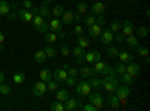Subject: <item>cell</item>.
<instances>
[{
	"instance_id": "ab89813d",
	"label": "cell",
	"mask_w": 150,
	"mask_h": 111,
	"mask_svg": "<svg viewBox=\"0 0 150 111\" xmlns=\"http://www.w3.org/2000/svg\"><path fill=\"white\" fill-rule=\"evenodd\" d=\"M51 110L53 111H65V104L60 102V101H56L51 104Z\"/></svg>"
},
{
	"instance_id": "f546056e",
	"label": "cell",
	"mask_w": 150,
	"mask_h": 111,
	"mask_svg": "<svg viewBox=\"0 0 150 111\" xmlns=\"http://www.w3.org/2000/svg\"><path fill=\"white\" fill-rule=\"evenodd\" d=\"M12 80H14L15 84H23L24 80H26V75H24L23 72H15L14 75H12Z\"/></svg>"
},
{
	"instance_id": "db71d44e",
	"label": "cell",
	"mask_w": 150,
	"mask_h": 111,
	"mask_svg": "<svg viewBox=\"0 0 150 111\" xmlns=\"http://www.w3.org/2000/svg\"><path fill=\"white\" fill-rule=\"evenodd\" d=\"M8 15H9V17H8L9 21H17V20H18V14H15V12H12V11H9Z\"/></svg>"
},
{
	"instance_id": "680465c9",
	"label": "cell",
	"mask_w": 150,
	"mask_h": 111,
	"mask_svg": "<svg viewBox=\"0 0 150 111\" xmlns=\"http://www.w3.org/2000/svg\"><path fill=\"white\" fill-rule=\"evenodd\" d=\"M3 42H5V33L0 30V44H3Z\"/></svg>"
},
{
	"instance_id": "277c9868",
	"label": "cell",
	"mask_w": 150,
	"mask_h": 111,
	"mask_svg": "<svg viewBox=\"0 0 150 111\" xmlns=\"http://www.w3.org/2000/svg\"><path fill=\"white\" fill-rule=\"evenodd\" d=\"M75 92H77L78 96H87L92 92V86L89 84L87 80H81L80 83L75 84Z\"/></svg>"
},
{
	"instance_id": "c3c4849f",
	"label": "cell",
	"mask_w": 150,
	"mask_h": 111,
	"mask_svg": "<svg viewBox=\"0 0 150 111\" xmlns=\"http://www.w3.org/2000/svg\"><path fill=\"white\" fill-rule=\"evenodd\" d=\"M105 23H107V18L104 17V14H102V15H98V17H96V24H98V26L104 27V26H105Z\"/></svg>"
},
{
	"instance_id": "6da1fadb",
	"label": "cell",
	"mask_w": 150,
	"mask_h": 111,
	"mask_svg": "<svg viewBox=\"0 0 150 111\" xmlns=\"http://www.w3.org/2000/svg\"><path fill=\"white\" fill-rule=\"evenodd\" d=\"M101 81H102V87L105 89L107 93H114L116 87L119 86V81H117L116 75H110V74H108L104 80H101Z\"/></svg>"
},
{
	"instance_id": "681fc988",
	"label": "cell",
	"mask_w": 150,
	"mask_h": 111,
	"mask_svg": "<svg viewBox=\"0 0 150 111\" xmlns=\"http://www.w3.org/2000/svg\"><path fill=\"white\" fill-rule=\"evenodd\" d=\"M66 72H68V77H77L78 75V69L77 68H72V66H69Z\"/></svg>"
},
{
	"instance_id": "f1b7e54d",
	"label": "cell",
	"mask_w": 150,
	"mask_h": 111,
	"mask_svg": "<svg viewBox=\"0 0 150 111\" xmlns=\"http://www.w3.org/2000/svg\"><path fill=\"white\" fill-rule=\"evenodd\" d=\"M125 38H126V44L129 45V47H137V45H140L138 44V39L140 38H137V36H134V35H129V36H125Z\"/></svg>"
},
{
	"instance_id": "484cf974",
	"label": "cell",
	"mask_w": 150,
	"mask_h": 111,
	"mask_svg": "<svg viewBox=\"0 0 150 111\" xmlns=\"http://www.w3.org/2000/svg\"><path fill=\"white\" fill-rule=\"evenodd\" d=\"M65 12V9H63V6L62 5H56L53 9H51V17H56V18H60L62 17V14Z\"/></svg>"
},
{
	"instance_id": "7c38bea8",
	"label": "cell",
	"mask_w": 150,
	"mask_h": 111,
	"mask_svg": "<svg viewBox=\"0 0 150 111\" xmlns=\"http://www.w3.org/2000/svg\"><path fill=\"white\" fill-rule=\"evenodd\" d=\"M53 78L59 83H65V80L68 78V72L63 69V68H59L53 72Z\"/></svg>"
},
{
	"instance_id": "e7e4bbea",
	"label": "cell",
	"mask_w": 150,
	"mask_h": 111,
	"mask_svg": "<svg viewBox=\"0 0 150 111\" xmlns=\"http://www.w3.org/2000/svg\"><path fill=\"white\" fill-rule=\"evenodd\" d=\"M47 3H53V2H56V0H45Z\"/></svg>"
},
{
	"instance_id": "7402d4cb",
	"label": "cell",
	"mask_w": 150,
	"mask_h": 111,
	"mask_svg": "<svg viewBox=\"0 0 150 111\" xmlns=\"http://www.w3.org/2000/svg\"><path fill=\"white\" fill-rule=\"evenodd\" d=\"M59 41V36H57V33H53V32H47L45 33V42L47 44H56Z\"/></svg>"
},
{
	"instance_id": "9f6ffc18",
	"label": "cell",
	"mask_w": 150,
	"mask_h": 111,
	"mask_svg": "<svg viewBox=\"0 0 150 111\" xmlns=\"http://www.w3.org/2000/svg\"><path fill=\"white\" fill-rule=\"evenodd\" d=\"M21 5H23L24 9H32V6H33V3L30 2V0H23V3H21Z\"/></svg>"
},
{
	"instance_id": "6f0895ef",
	"label": "cell",
	"mask_w": 150,
	"mask_h": 111,
	"mask_svg": "<svg viewBox=\"0 0 150 111\" xmlns=\"http://www.w3.org/2000/svg\"><path fill=\"white\" fill-rule=\"evenodd\" d=\"M86 56V54H84ZM84 56H80V57H75V62H77V65H84L86 63V57Z\"/></svg>"
},
{
	"instance_id": "7dc6e473",
	"label": "cell",
	"mask_w": 150,
	"mask_h": 111,
	"mask_svg": "<svg viewBox=\"0 0 150 111\" xmlns=\"http://www.w3.org/2000/svg\"><path fill=\"white\" fill-rule=\"evenodd\" d=\"M62 56H63V57H68L69 54H71V51H69V47L66 45V44H63V45H62L60 47V51H59Z\"/></svg>"
},
{
	"instance_id": "f907efd6",
	"label": "cell",
	"mask_w": 150,
	"mask_h": 111,
	"mask_svg": "<svg viewBox=\"0 0 150 111\" xmlns=\"http://www.w3.org/2000/svg\"><path fill=\"white\" fill-rule=\"evenodd\" d=\"M81 110H83V111H98V110H96V107H95V105H92L90 102L87 104V105H81Z\"/></svg>"
},
{
	"instance_id": "816d5d0a",
	"label": "cell",
	"mask_w": 150,
	"mask_h": 111,
	"mask_svg": "<svg viewBox=\"0 0 150 111\" xmlns=\"http://www.w3.org/2000/svg\"><path fill=\"white\" fill-rule=\"evenodd\" d=\"M74 33L77 35V36H81V35L84 33V29L81 27V24H77V26L74 27Z\"/></svg>"
},
{
	"instance_id": "8992f818",
	"label": "cell",
	"mask_w": 150,
	"mask_h": 111,
	"mask_svg": "<svg viewBox=\"0 0 150 111\" xmlns=\"http://www.w3.org/2000/svg\"><path fill=\"white\" fill-rule=\"evenodd\" d=\"M93 65H95L93 71L96 72V75H107V74H108V69H110V66L105 63V62L98 60L96 63H93Z\"/></svg>"
},
{
	"instance_id": "603a6c76",
	"label": "cell",
	"mask_w": 150,
	"mask_h": 111,
	"mask_svg": "<svg viewBox=\"0 0 150 111\" xmlns=\"http://www.w3.org/2000/svg\"><path fill=\"white\" fill-rule=\"evenodd\" d=\"M39 15H42L45 20L51 17V9H50V6L47 5V2H45V5H42V6L39 8Z\"/></svg>"
},
{
	"instance_id": "f5cc1de1",
	"label": "cell",
	"mask_w": 150,
	"mask_h": 111,
	"mask_svg": "<svg viewBox=\"0 0 150 111\" xmlns=\"http://www.w3.org/2000/svg\"><path fill=\"white\" fill-rule=\"evenodd\" d=\"M114 41H117L119 44H120V42H123V41H125V35H123L122 32H117V35L114 36Z\"/></svg>"
},
{
	"instance_id": "e575fe53",
	"label": "cell",
	"mask_w": 150,
	"mask_h": 111,
	"mask_svg": "<svg viewBox=\"0 0 150 111\" xmlns=\"http://www.w3.org/2000/svg\"><path fill=\"white\" fill-rule=\"evenodd\" d=\"M83 21H84V24H86L87 27H90V26H93V24H96V17H95L93 14H90V15L84 17Z\"/></svg>"
},
{
	"instance_id": "4316f807",
	"label": "cell",
	"mask_w": 150,
	"mask_h": 111,
	"mask_svg": "<svg viewBox=\"0 0 150 111\" xmlns=\"http://www.w3.org/2000/svg\"><path fill=\"white\" fill-rule=\"evenodd\" d=\"M137 38H146V36L149 35V27L147 26H140L137 27Z\"/></svg>"
},
{
	"instance_id": "91938a15",
	"label": "cell",
	"mask_w": 150,
	"mask_h": 111,
	"mask_svg": "<svg viewBox=\"0 0 150 111\" xmlns=\"http://www.w3.org/2000/svg\"><path fill=\"white\" fill-rule=\"evenodd\" d=\"M9 5H11V9H15V8L18 6V3H17V2H12V3H9Z\"/></svg>"
},
{
	"instance_id": "ee69618b",
	"label": "cell",
	"mask_w": 150,
	"mask_h": 111,
	"mask_svg": "<svg viewBox=\"0 0 150 111\" xmlns=\"http://www.w3.org/2000/svg\"><path fill=\"white\" fill-rule=\"evenodd\" d=\"M36 30L39 32V33H44V35H45L47 32H50V26H48V23H47V20H45V21H44V23H42L41 26H39V27L36 29Z\"/></svg>"
},
{
	"instance_id": "be15d7a7",
	"label": "cell",
	"mask_w": 150,
	"mask_h": 111,
	"mask_svg": "<svg viewBox=\"0 0 150 111\" xmlns=\"http://www.w3.org/2000/svg\"><path fill=\"white\" fill-rule=\"evenodd\" d=\"M5 50V47H3V44H0V51H3Z\"/></svg>"
},
{
	"instance_id": "cb8c5ba5",
	"label": "cell",
	"mask_w": 150,
	"mask_h": 111,
	"mask_svg": "<svg viewBox=\"0 0 150 111\" xmlns=\"http://www.w3.org/2000/svg\"><path fill=\"white\" fill-rule=\"evenodd\" d=\"M11 11V5L6 0H0V15H8Z\"/></svg>"
},
{
	"instance_id": "ffe728a7",
	"label": "cell",
	"mask_w": 150,
	"mask_h": 111,
	"mask_svg": "<svg viewBox=\"0 0 150 111\" xmlns=\"http://www.w3.org/2000/svg\"><path fill=\"white\" fill-rule=\"evenodd\" d=\"M119 60L123 62V63H129V62L134 60V54H131L128 51H120L119 53Z\"/></svg>"
},
{
	"instance_id": "83f0119b",
	"label": "cell",
	"mask_w": 150,
	"mask_h": 111,
	"mask_svg": "<svg viewBox=\"0 0 150 111\" xmlns=\"http://www.w3.org/2000/svg\"><path fill=\"white\" fill-rule=\"evenodd\" d=\"M45 21V18L42 17V15H39V12H38V14H35L33 15V20H32V23H33V26H35V29H38L41 26V24Z\"/></svg>"
},
{
	"instance_id": "5bb4252c",
	"label": "cell",
	"mask_w": 150,
	"mask_h": 111,
	"mask_svg": "<svg viewBox=\"0 0 150 111\" xmlns=\"http://www.w3.org/2000/svg\"><path fill=\"white\" fill-rule=\"evenodd\" d=\"M63 104H65V111H75V110H78V101L75 99V98H68Z\"/></svg>"
},
{
	"instance_id": "d6a6232c",
	"label": "cell",
	"mask_w": 150,
	"mask_h": 111,
	"mask_svg": "<svg viewBox=\"0 0 150 111\" xmlns=\"http://www.w3.org/2000/svg\"><path fill=\"white\" fill-rule=\"evenodd\" d=\"M44 51H45V56H47V57H50V59H53V57H56V56H57V50H56V48H53L51 45L45 47V48H44Z\"/></svg>"
},
{
	"instance_id": "2e32d148",
	"label": "cell",
	"mask_w": 150,
	"mask_h": 111,
	"mask_svg": "<svg viewBox=\"0 0 150 111\" xmlns=\"http://www.w3.org/2000/svg\"><path fill=\"white\" fill-rule=\"evenodd\" d=\"M101 32H102V27L98 26V24H93V26H90L89 29H87L89 38H98V36L101 35Z\"/></svg>"
},
{
	"instance_id": "4fadbf2b",
	"label": "cell",
	"mask_w": 150,
	"mask_h": 111,
	"mask_svg": "<svg viewBox=\"0 0 150 111\" xmlns=\"http://www.w3.org/2000/svg\"><path fill=\"white\" fill-rule=\"evenodd\" d=\"M120 32H122L125 36L132 35V33H134V24H132V21H131V20H125V21H123V24H122Z\"/></svg>"
},
{
	"instance_id": "d4e9b609",
	"label": "cell",
	"mask_w": 150,
	"mask_h": 111,
	"mask_svg": "<svg viewBox=\"0 0 150 111\" xmlns=\"http://www.w3.org/2000/svg\"><path fill=\"white\" fill-rule=\"evenodd\" d=\"M87 81H89V84L92 86V89H99L102 86V81H101V78H99L98 75L96 77H90Z\"/></svg>"
},
{
	"instance_id": "d590c367",
	"label": "cell",
	"mask_w": 150,
	"mask_h": 111,
	"mask_svg": "<svg viewBox=\"0 0 150 111\" xmlns=\"http://www.w3.org/2000/svg\"><path fill=\"white\" fill-rule=\"evenodd\" d=\"M120 29H122V23H120V21H117V20L111 21V24H110V30H111L112 33L120 32Z\"/></svg>"
},
{
	"instance_id": "7bdbcfd3",
	"label": "cell",
	"mask_w": 150,
	"mask_h": 111,
	"mask_svg": "<svg viewBox=\"0 0 150 111\" xmlns=\"http://www.w3.org/2000/svg\"><path fill=\"white\" fill-rule=\"evenodd\" d=\"M11 93V87L8 84H5V83H0V95H9Z\"/></svg>"
},
{
	"instance_id": "6125c7cd",
	"label": "cell",
	"mask_w": 150,
	"mask_h": 111,
	"mask_svg": "<svg viewBox=\"0 0 150 111\" xmlns=\"http://www.w3.org/2000/svg\"><path fill=\"white\" fill-rule=\"evenodd\" d=\"M68 68H69V63H65V65H63V69L68 71Z\"/></svg>"
},
{
	"instance_id": "1f68e13d",
	"label": "cell",
	"mask_w": 150,
	"mask_h": 111,
	"mask_svg": "<svg viewBox=\"0 0 150 111\" xmlns=\"http://www.w3.org/2000/svg\"><path fill=\"white\" fill-rule=\"evenodd\" d=\"M78 74H81V77H92V68L84 65L78 69Z\"/></svg>"
},
{
	"instance_id": "7a4b0ae2",
	"label": "cell",
	"mask_w": 150,
	"mask_h": 111,
	"mask_svg": "<svg viewBox=\"0 0 150 111\" xmlns=\"http://www.w3.org/2000/svg\"><path fill=\"white\" fill-rule=\"evenodd\" d=\"M114 95L119 98V102L120 104H126L128 102V96L131 95V89H129V84H125V86H117Z\"/></svg>"
},
{
	"instance_id": "52a82bcc",
	"label": "cell",
	"mask_w": 150,
	"mask_h": 111,
	"mask_svg": "<svg viewBox=\"0 0 150 111\" xmlns=\"http://www.w3.org/2000/svg\"><path fill=\"white\" fill-rule=\"evenodd\" d=\"M86 63L89 65H93L96 63L98 60H101V53H99L98 50H93V51H86Z\"/></svg>"
},
{
	"instance_id": "b9f144b4",
	"label": "cell",
	"mask_w": 150,
	"mask_h": 111,
	"mask_svg": "<svg viewBox=\"0 0 150 111\" xmlns=\"http://www.w3.org/2000/svg\"><path fill=\"white\" fill-rule=\"evenodd\" d=\"M122 81L125 83V84H131V83H134V77L132 75H129L128 72H125V74H122Z\"/></svg>"
},
{
	"instance_id": "f6af8a7d",
	"label": "cell",
	"mask_w": 150,
	"mask_h": 111,
	"mask_svg": "<svg viewBox=\"0 0 150 111\" xmlns=\"http://www.w3.org/2000/svg\"><path fill=\"white\" fill-rule=\"evenodd\" d=\"M87 9H89V6H87L86 2H80V3L77 5V11L80 12V14H86Z\"/></svg>"
},
{
	"instance_id": "d6986e66",
	"label": "cell",
	"mask_w": 150,
	"mask_h": 111,
	"mask_svg": "<svg viewBox=\"0 0 150 111\" xmlns=\"http://www.w3.org/2000/svg\"><path fill=\"white\" fill-rule=\"evenodd\" d=\"M60 20H62V23H63V24H71V23L74 21V12H71V11H65L63 14H62Z\"/></svg>"
},
{
	"instance_id": "74e56055",
	"label": "cell",
	"mask_w": 150,
	"mask_h": 111,
	"mask_svg": "<svg viewBox=\"0 0 150 111\" xmlns=\"http://www.w3.org/2000/svg\"><path fill=\"white\" fill-rule=\"evenodd\" d=\"M77 44H78V47H81V48H87V47H89V44H90V41L87 39V38H84V36L81 35V36H78Z\"/></svg>"
},
{
	"instance_id": "60d3db41",
	"label": "cell",
	"mask_w": 150,
	"mask_h": 111,
	"mask_svg": "<svg viewBox=\"0 0 150 111\" xmlns=\"http://www.w3.org/2000/svg\"><path fill=\"white\" fill-rule=\"evenodd\" d=\"M72 54L75 56V57H80V56H84L86 54V48H81V47H75L74 50H72Z\"/></svg>"
},
{
	"instance_id": "9a60e30c",
	"label": "cell",
	"mask_w": 150,
	"mask_h": 111,
	"mask_svg": "<svg viewBox=\"0 0 150 111\" xmlns=\"http://www.w3.org/2000/svg\"><path fill=\"white\" fill-rule=\"evenodd\" d=\"M105 12V3L102 2H96L92 5V14L93 15H102Z\"/></svg>"
},
{
	"instance_id": "836d02e7",
	"label": "cell",
	"mask_w": 150,
	"mask_h": 111,
	"mask_svg": "<svg viewBox=\"0 0 150 111\" xmlns=\"http://www.w3.org/2000/svg\"><path fill=\"white\" fill-rule=\"evenodd\" d=\"M105 53H107V54H108L111 59H117V57H119V53H120V50H117L116 47H108Z\"/></svg>"
},
{
	"instance_id": "8fae6325",
	"label": "cell",
	"mask_w": 150,
	"mask_h": 111,
	"mask_svg": "<svg viewBox=\"0 0 150 111\" xmlns=\"http://www.w3.org/2000/svg\"><path fill=\"white\" fill-rule=\"evenodd\" d=\"M18 18H20L21 21H24V23H32V20H33V14H32V11H30V9H24V8H21V9L18 11Z\"/></svg>"
},
{
	"instance_id": "5b68a950",
	"label": "cell",
	"mask_w": 150,
	"mask_h": 111,
	"mask_svg": "<svg viewBox=\"0 0 150 111\" xmlns=\"http://www.w3.org/2000/svg\"><path fill=\"white\" fill-rule=\"evenodd\" d=\"M48 26H50V32H53V33H57L59 35L60 32H63V23H62L60 18L53 17L51 20H50Z\"/></svg>"
},
{
	"instance_id": "3957f363",
	"label": "cell",
	"mask_w": 150,
	"mask_h": 111,
	"mask_svg": "<svg viewBox=\"0 0 150 111\" xmlns=\"http://www.w3.org/2000/svg\"><path fill=\"white\" fill-rule=\"evenodd\" d=\"M87 96H89V102H90L92 105H95L98 111H99V110H102V108L105 107L104 98H102V95H101V93H98V92L92 93V92H90V93L87 95Z\"/></svg>"
},
{
	"instance_id": "ac0fdd59",
	"label": "cell",
	"mask_w": 150,
	"mask_h": 111,
	"mask_svg": "<svg viewBox=\"0 0 150 111\" xmlns=\"http://www.w3.org/2000/svg\"><path fill=\"white\" fill-rule=\"evenodd\" d=\"M39 78H41V81L48 83L50 80H53V72L50 71V69H42V71L39 72Z\"/></svg>"
},
{
	"instance_id": "9c48e42d",
	"label": "cell",
	"mask_w": 150,
	"mask_h": 111,
	"mask_svg": "<svg viewBox=\"0 0 150 111\" xmlns=\"http://www.w3.org/2000/svg\"><path fill=\"white\" fill-rule=\"evenodd\" d=\"M99 36H101V42H102L104 45H110L112 41H114V33H112L110 29H105V30H102Z\"/></svg>"
},
{
	"instance_id": "bcb514c9",
	"label": "cell",
	"mask_w": 150,
	"mask_h": 111,
	"mask_svg": "<svg viewBox=\"0 0 150 111\" xmlns=\"http://www.w3.org/2000/svg\"><path fill=\"white\" fill-rule=\"evenodd\" d=\"M65 83H66L68 87H75V84H77L78 81H77V77H68L65 80Z\"/></svg>"
},
{
	"instance_id": "11a10c76",
	"label": "cell",
	"mask_w": 150,
	"mask_h": 111,
	"mask_svg": "<svg viewBox=\"0 0 150 111\" xmlns=\"http://www.w3.org/2000/svg\"><path fill=\"white\" fill-rule=\"evenodd\" d=\"M74 21L77 23V24H80V23L83 21V14H80V12H77V14H74Z\"/></svg>"
},
{
	"instance_id": "44dd1931",
	"label": "cell",
	"mask_w": 150,
	"mask_h": 111,
	"mask_svg": "<svg viewBox=\"0 0 150 111\" xmlns=\"http://www.w3.org/2000/svg\"><path fill=\"white\" fill-rule=\"evenodd\" d=\"M45 59H47V56H45V51H44V50H38V51L33 54V60L36 62V63H44Z\"/></svg>"
},
{
	"instance_id": "ba28073f",
	"label": "cell",
	"mask_w": 150,
	"mask_h": 111,
	"mask_svg": "<svg viewBox=\"0 0 150 111\" xmlns=\"http://www.w3.org/2000/svg\"><path fill=\"white\" fill-rule=\"evenodd\" d=\"M32 92H33V95H35L36 98H41V96H44V95H45V92H47V83H44V81L36 83V84L33 86Z\"/></svg>"
},
{
	"instance_id": "30bf717a",
	"label": "cell",
	"mask_w": 150,
	"mask_h": 111,
	"mask_svg": "<svg viewBox=\"0 0 150 111\" xmlns=\"http://www.w3.org/2000/svg\"><path fill=\"white\" fill-rule=\"evenodd\" d=\"M126 72L129 74V75H132V77L135 78V77L141 72V66H140V65H137L135 62L132 60V62H129V63H126Z\"/></svg>"
},
{
	"instance_id": "8d00e7d4",
	"label": "cell",
	"mask_w": 150,
	"mask_h": 111,
	"mask_svg": "<svg viewBox=\"0 0 150 111\" xmlns=\"http://www.w3.org/2000/svg\"><path fill=\"white\" fill-rule=\"evenodd\" d=\"M59 89V81H56L54 78L53 80H50L48 83H47V90H50V92H56Z\"/></svg>"
},
{
	"instance_id": "f35d334b",
	"label": "cell",
	"mask_w": 150,
	"mask_h": 111,
	"mask_svg": "<svg viewBox=\"0 0 150 111\" xmlns=\"http://www.w3.org/2000/svg\"><path fill=\"white\" fill-rule=\"evenodd\" d=\"M114 71L119 74V75L125 74V72H126V63H123V62H119V63L114 66Z\"/></svg>"
},
{
	"instance_id": "e0dca14e",
	"label": "cell",
	"mask_w": 150,
	"mask_h": 111,
	"mask_svg": "<svg viewBox=\"0 0 150 111\" xmlns=\"http://www.w3.org/2000/svg\"><path fill=\"white\" fill-rule=\"evenodd\" d=\"M56 98H57V101L65 102L68 98H69V92H68L66 89H57V90H56Z\"/></svg>"
},
{
	"instance_id": "4dcf8cb0",
	"label": "cell",
	"mask_w": 150,
	"mask_h": 111,
	"mask_svg": "<svg viewBox=\"0 0 150 111\" xmlns=\"http://www.w3.org/2000/svg\"><path fill=\"white\" fill-rule=\"evenodd\" d=\"M135 53H137V56H140V57H147V56H149L147 47H140V45H137V47H135Z\"/></svg>"
},
{
	"instance_id": "94428289",
	"label": "cell",
	"mask_w": 150,
	"mask_h": 111,
	"mask_svg": "<svg viewBox=\"0 0 150 111\" xmlns=\"http://www.w3.org/2000/svg\"><path fill=\"white\" fill-rule=\"evenodd\" d=\"M5 81V75H3V72L0 71V83H3Z\"/></svg>"
}]
</instances>
